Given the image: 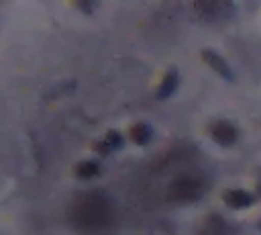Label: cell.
Listing matches in <instances>:
<instances>
[{"mask_svg": "<svg viewBox=\"0 0 261 235\" xmlns=\"http://www.w3.org/2000/svg\"><path fill=\"white\" fill-rule=\"evenodd\" d=\"M106 215H108L106 202L96 198L94 194H88V198L80 202L77 213H75V217H84V225L86 227H96V225L104 223Z\"/></svg>", "mask_w": 261, "mask_h": 235, "instance_id": "obj_1", "label": "cell"}, {"mask_svg": "<svg viewBox=\"0 0 261 235\" xmlns=\"http://www.w3.org/2000/svg\"><path fill=\"white\" fill-rule=\"evenodd\" d=\"M212 135H214L216 141H220V143H224V145H230V143L234 141V137H237V131H234L232 125L220 121V123H216V125L212 127Z\"/></svg>", "mask_w": 261, "mask_h": 235, "instance_id": "obj_2", "label": "cell"}, {"mask_svg": "<svg viewBox=\"0 0 261 235\" xmlns=\"http://www.w3.org/2000/svg\"><path fill=\"white\" fill-rule=\"evenodd\" d=\"M198 190H200V186L194 182V180H179L175 186H173V198H181V200H186V198H196V194H198Z\"/></svg>", "mask_w": 261, "mask_h": 235, "instance_id": "obj_3", "label": "cell"}, {"mask_svg": "<svg viewBox=\"0 0 261 235\" xmlns=\"http://www.w3.org/2000/svg\"><path fill=\"white\" fill-rule=\"evenodd\" d=\"M224 200L230 204V206H247L253 202V196L243 192V190H232V192H226Z\"/></svg>", "mask_w": 261, "mask_h": 235, "instance_id": "obj_4", "label": "cell"}, {"mask_svg": "<svg viewBox=\"0 0 261 235\" xmlns=\"http://www.w3.org/2000/svg\"><path fill=\"white\" fill-rule=\"evenodd\" d=\"M204 59L216 69V72H220L224 78H232V74H230V69L226 67V63H224V59L222 57H218L216 53H212V51H204Z\"/></svg>", "mask_w": 261, "mask_h": 235, "instance_id": "obj_5", "label": "cell"}, {"mask_svg": "<svg viewBox=\"0 0 261 235\" xmlns=\"http://www.w3.org/2000/svg\"><path fill=\"white\" fill-rule=\"evenodd\" d=\"M133 135H135V141L143 143V141H147V137H149L151 133H149V129H147V127H143V125H141V127H135V133H133Z\"/></svg>", "mask_w": 261, "mask_h": 235, "instance_id": "obj_6", "label": "cell"}, {"mask_svg": "<svg viewBox=\"0 0 261 235\" xmlns=\"http://www.w3.org/2000/svg\"><path fill=\"white\" fill-rule=\"evenodd\" d=\"M96 172H98V166H96V163H92V161H90V163H86L84 168H80V174H82V176H88V174L92 176V174H96Z\"/></svg>", "mask_w": 261, "mask_h": 235, "instance_id": "obj_7", "label": "cell"}]
</instances>
